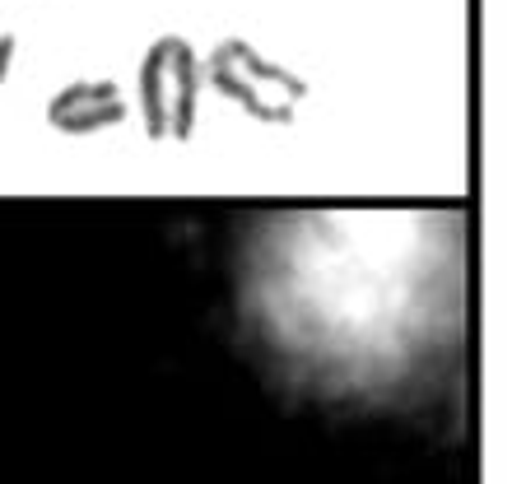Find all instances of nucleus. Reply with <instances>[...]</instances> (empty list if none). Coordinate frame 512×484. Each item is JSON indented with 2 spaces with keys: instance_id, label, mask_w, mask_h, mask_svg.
<instances>
[{
  "instance_id": "obj_4",
  "label": "nucleus",
  "mask_w": 512,
  "mask_h": 484,
  "mask_svg": "<svg viewBox=\"0 0 512 484\" xmlns=\"http://www.w3.org/2000/svg\"><path fill=\"white\" fill-rule=\"evenodd\" d=\"M126 121V94L117 80H70L47 103V126L61 135H98Z\"/></svg>"
},
{
  "instance_id": "obj_3",
  "label": "nucleus",
  "mask_w": 512,
  "mask_h": 484,
  "mask_svg": "<svg viewBox=\"0 0 512 484\" xmlns=\"http://www.w3.org/2000/svg\"><path fill=\"white\" fill-rule=\"evenodd\" d=\"M201 56L182 33L149 42L140 61V112L149 140H187L201 112Z\"/></svg>"
},
{
  "instance_id": "obj_2",
  "label": "nucleus",
  "mask_w": 512,
  "mask_h": 484,
  "mask_svg": "<svg viewBox=\"0 0 512 484\" xmlns=\"http://www.w3.org/2000/svg\"><path fill=\"white\" fill-rule=\"evenodd\" d=\"M201 75L215 94H224L233 108H243L256 121L289 126L298 117V103L308 98V80H298L289 66L270 61L243 38H224L201 61Z\"/></svg>"
},
{
  "instance_id": "obj_1",
  "label": "nucleus",
  "mask_w": 512,
  "mask_h": 484,
  "mask_svg": "<svg viewBox=\"0 0 512 484\" xmlns=\"http://www.w3.org/2000/svg\"><path fill=\"white\" fill-rule=\"evenodd\" d=\"M443 215H270L243 275L247 322L284 368L331 396H391L429 373L457 326Z\"/></svg>"
},
{
  "instance_id": "obj_5",
  "label": "nucleus",
  "mask_w": 512,
  "mask_h": 484,
  "mask_svg": "<svg viewBox=\"0 0 512 484\" xmlns=\"http://www.w3.org/2000/svg\"><path fill=\"white\" fill-rule=\"evenodd\" d=\"M10 70H14V33L0 28V89H5V80H10Z\"/></svg>"
}]
</instances>
